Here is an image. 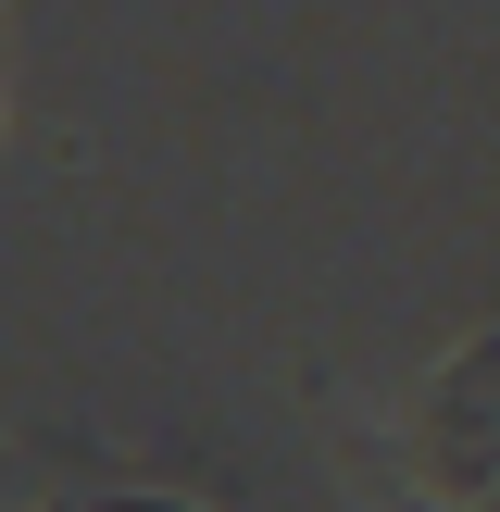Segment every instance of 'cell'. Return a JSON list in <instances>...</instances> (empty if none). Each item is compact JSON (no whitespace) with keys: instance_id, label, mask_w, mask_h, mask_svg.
<instances>
[{"instance_id":"obj_1","label":"cell","mask_w":500,"mask_h":512,"mask_svg":"<svg viewBox=\"0 0 500 512\" xmlns=\"http://www.w3.org/2000/svg\"><path fill=\"white\" fill-rule=\"evenodd\" d=\"M375 463H388L400 512H500V325L400 375Z\"/></svg>"},{"instance_id":"obj_2","label":"cell","mask_w":500,"mask_h":512,"mask_svg":"<svg viewBox=\"0 0 500 512\" xmlns=\"http://www.w3.org/2000/svg\"><path fill=\"white\" fill-rule=\"evenodd\" d=\"M0 512H225V500H200L188 475L113 463V450H25L0 475Z\"/></svg>"},{"instance_id":"obj_3","label":"cell","mask_w":500,"mask_h":512,"mask_svg":"<svg viewBox=\"0 0 500 512\" xmlns=\"http://www.w3.org/2000/svg\"><path fill=\"white\" fill-rule=\"evenodd\" d=\"M0 113H13V75H0Z\"/></svg>"}]
</instances>
